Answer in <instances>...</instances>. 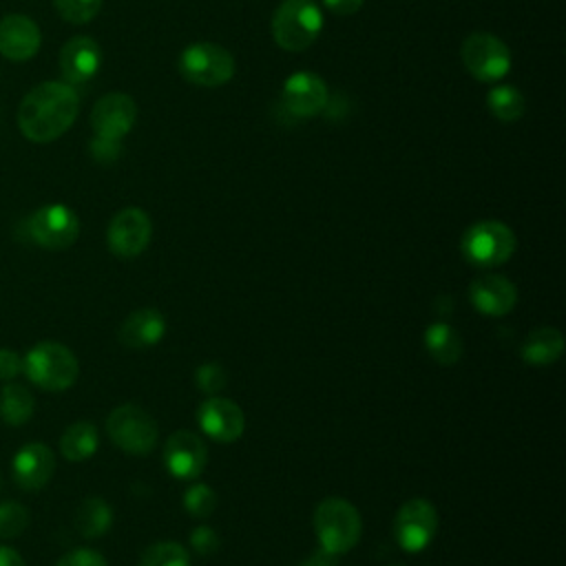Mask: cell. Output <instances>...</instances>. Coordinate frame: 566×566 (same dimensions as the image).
<instances>
[{"mask_svg":"<svg viewBox=\"0 0 566 566\" xmlns=\"http://www.w3.org/2000/svg\"><path fill=\"white\" fill-rule=\"evenodd\" d=\"M80 111L77 91L66 82H42L33 86L18 106V126L35 144L64 135Z\"/></svg>","mask_w":566,"mask_h":566,"instance_id":"6da1fadb","label":"cell"},{"mask_svg":"<svg viewBox=\"0 0 566 566\" xmlns=\"http://www.w3.org/2000/svg\"><path fill=\"white\" fill-rule=\"evenodd\" d=\"M22 371L27 378L46 391L69 389L80 374L75 354L55 340L35 343L22 358Z\"/></svg>","mask_w":566,"mask_h":566,"instance_id":"7a4b0ae2","label":"cell"},{"mask_svg":"<svg viewBox=\"0 0 566 566\" xmlns=\"http://www.w3.org/2000/svg\"><path fill=\"white\" fill-rule=\"evenodd\" d=\"M323 29V13L312 0H283L272 15V35L285 51L307 49Z\"/></svg>","mask_w":566,"mask_h":566,"instance_id":"3957f363","label":"cell"},{"mask_svg":"<svg viewBox=\"0 0 566 566\" xmlns=\"http://www.w3.org/2000/svg\"><path fill=\"white\" fill-rule=\"evenodd\" d=\"M314 531L321 548L340 555L358 542L363 524L354 504L343 497H327L314 511Z\"/></svg>","mask_w":566,"mask_h":566,"instance_id":"277c9868","label":"cell"},{"mask_svg":"<svg viewBox=\"0 0 566 566\" xmlns=\"http://www.w3.org/2000/svg\"><path fill=\"white\" fill-rule=\"evenodd\" d=\"M464 259L478 268H493L511 259L515 252L513 230L495 219H484L467 228L460 239Z\"/></svg>","mask_w":566,"mask_h":566,"instance_id":"5b68a950","label":"cell"},{"mask_svg":"<svg viewBox=\"0 0 566 566\" xmlns=\"http://www.w3.org/2000/svg\"><path fill=\"white\" fill-rule=\"evenodd\" d=\"M181 77L195 86H221L234 75V57L228 49L214 42H197L181 51L177 60Z\"/></svg>","mask_w":566,"mask_h":566,"instance_id":"8992f818","label":"cell"},{"mask_svg":"<svg viewBox=\"0 0 566 566\" xmlns=\"http://www.w3.org/2000/svg\"><path fill=\"white\" fill-rule=\"evenodd\" d=\"M106 433L122 451L148 455L157 444L159 429L146 409L137 405H122L106 418Z\"/></svg>","mask_w":566,"mask_h":566,"instance_id":"52a82bcc","label":"cell"},{"mask_svg":"<svg viewBox=\"0 0 566 566\" xmlns=\"http://www.w3.org/2000/svg\"><path fill=\"white\" fill-rule=\"evenodd\" d=\"M460 57L467 71L480 82H497L511 69V51L509 46L484 31L467 35L460 49Z\"/></svg>","mask_w":566,"mask_h":566,"instance_id":"ba28073f","label":"cell"},{"mask_svg":"<svg viewBox=\"0 0 566 566\" xmlns=\"http://www.w3.org/2000/svg\"><path fill=\"white\" fill-rule=\"evenodd\" d=\"M27 234L33 243L46 250H64L75 243L80 234V219L69 206L49 203L27 219Z\"/></svg>","mask_w":566,"mask_h":566,"instance_id":"9c48e42d","label":"cell"},{"mask_svg":"<svg viewBox=\"0 0 566 566\" xmlns=\"http://www.w3.org/2000/svg\"><path fill=\"white\" fill-rule=\"evenodd\" d=\"M438 531V513L429 500L413 497L405 502L394 520V535L405 551H422Z\"/></svg>","mask_w":566,"mask_h":566,"instance_id":"30bf717a","label":"cell"},{"mask_svg":"<svg viewBox=\"0 0 566 566\" xmlns=\"http://www.w3.org/2000/svg\"><path fill=\"white\" fill-rule=\"evenodd\" d=\"M153 234L148 214L142 208L119 210L106 230V241L113 254L122 259H133L146 250Z\"/></svg>","mask_w":566,"mask_h":566,"instance_id":"8fae6325","label":"cell"},{"mask_svg":"<svg viewBox=\"0 0 566 566\" xmlns=\"http://www.w3.org/2000/svg\"><path fill=\"white\" fill-rule=\"evenodd\" d=\"M137 119V104L126 93H108L99 97L91 111V124L95 135L108 139H122Z\"/></svg>","mask_w":566,"mask_h":566,"instance_id":"7c38bea8","label":"cell"},{"mask_svg":"<svg viewBox=\"0 0 566 566\" xmlns=\"http://www.w3.org/2000/svg\"><path fill=\"white\" fill-rule=\"evenodd\" d=\"M164 462L172 475L192 480L203 471L208 462V449L195 431L179 429L164 444Z\"/></svg>","mask_w":566,"mask_h":566,"instance_id":"4fadbf2b","label":"cell"},{"mask_svg":"<svg viewBox=\"0 0 566 566\" xmlns=\"http://www.w3.org/2000/svg\"><path fill=\"white\" fill-rule=\"evenodd\" d=\"M283 106L294 117L318 115L327 106L325 82L310 71H298L290 75L283 84Z\"/></svg>","mask_w":566,"mask_h":566,"instance_id":"5bb4252c","label":"cell"},{"mask_svg":"<svg viewBox=\"0 0 566 566\" xmlns=\"http://www.w3.org/2000/svg\"><path fill=\"white\" fill-rule=\"evenodd\" d=\"M55 471V455L42 442H29L18 449L11 460L13 482L24 491H38L46 486Z\"/></svg>","mask_w":566,"mask_h":566,"instance_id":"9a60e30c","label":"cell"},{"mask_svg":"<svg viewBox=\"0 0 566 566\" xmlns=\"http://www.w3.org/2000/svg\"><path fill=\"white\" fill-rule=\"evenodd\" d=\"M199 424L212 440L234 442L245 429V416L237 402L210 396L199 407Z\"/></svg>","mask_w":566,"mask_h":566,"instance_id":"2e32d148","label":"cell"},{"mask_svg":"<svg viewBox=\"0 0 566 566\" xmlns=\"http://www.w3.org/2000/svg\"><path fill=\"white\" fill-rule=\"evenodd\" d=\"M102 66V49L88 35L71 38L60 51V71L66 84L77 86L95 77Z\"/></svg>","mask_w":566,"mask_h":566,"instance_id":"e0dca14e","label":"cell"},{"mask_svg":"<svg viewBox=\"0 0 566 566\" xmlns=\"http://www.w3.org/2000/svg\"><path fill=\"white\" fill-rule=\"evenodd\" d=\"M40 27L22 15L11 13L0 20V53L13 62L31 60L40 49Z\"/></svg>","mask_w":566,"mask_h":566,"instance_id":"ac0fdd59","label":"cell"},{"mask_svg":"<svg viewBox=\"0 0 566 566\" xmlns=\"http://www.w3.org/2000/svg\"><path fill=\"white\" fill-rule=\"evenodd\" d=\"M471 303L486 316H504L517 301V287L502 274L478 276L469 287Z\"/></svg>","mask_w":566,"mask_h":566,"instance_id":"d6986e66","label":"cell"},{"mask_svg":"<svg viewBox=\"0 0 566 566\" xmlns=\"http://www.w3.org/2000/svg\"><path fill=\"white\" fill-rule=\"evenodd\" d=\"M166 332V321L159 310L155 307H142L128 314V318L119 327V340L126 347H150L157 340H161Z\"/></svg>","mask_w":566,"mask_h":566,"instance_id":"ffe728a7","label":"cell"},{"mask_svg":"<svg viewBox=\"0 0 566 566\" xmlns=\"http://www.w3.org/2000/svg\"><path fill=\"white\" fill-rule=\"evenodd\" d=\"M564 352V336L555 327H537L533 329L524 345H522V358L528 365H553Z\"/></svg>","mask_w":566,"mask_h":566,"instance_id":"44dd1931","label":"cell"},{"mask_svg":"<svg viewBox=\"0 0 566 566\" xmlns=\"http://www.w3.org/2000/svg\"><path fill=\"white\" fill-rule=\"evenodd\" d=\"M33 394L20 382H4L0 389V420L4 424L18 427L33 416Z\"/></svg>","mask_w":566,"mask_h":566,"instance_id":"7402d4cb","label":"cell"},{"mask_svg":"<svg viewBox=\"0 0 566 566\" xmlns=\"http://www.w3.org/2000/svg\"><path fill=\"white\" fill-rule=\"evenodd\" d=\"M424 345L440 365H453L462 356V338L447 323H433L424 332Z\"/></svg>","mask_w":566,"mask_h":566,"instance_id":"603a6c76","label":"cell"},{"mask_svg":"<svg viewBox=\"0 0 566 566\" xmlns=\"http://www.w3.org/2000/svg\"><path fill=\"white\" fill-rule=\"evenodd\" d=\"M97 429L91 422H73L60 438V451L71 462L91 458L97 451Z\"/></svg>","mask_w":566,"mask_h":566,"instance_id":"cb8c5ba5","label":"cell"},{"mask_svg":"<svg viewBox=\"0 0 566 566\" xmlns=\"http://www.w3.org/2000/svg\"><path fill=\"white\" fill-rule=\"evenodd\" d=\"M111 524L113 511L108 502L102 497H86L75 511V526L88 539L104 535L111 528Z\"/></svg>","mask_w":566,"mask_h":566,"instance_id":"d4e9b609","label":"cell"},{"mask_svg":"<svg viewBox=\"0 0 566 566\" xmlns=\"http://www.w3.org/2000/svg\"><path fill=\"white\" fill-rule=\"evenodd\" d=\"M486 106H489V113L495 119H500L504 124H511V122H517L524 115L526 99L515 86L502 84V86H495V88L489 91Z\"/></svg>","mask_w":566,"mask_h":566,"instance_id":"484cf974","label":"cell"},{"mask_svg":"<svg viewBox=\"0 0 566 566\" xmlns=\"http://www.w3.org/2000/svg\"><path fill=\"white\" fill-rule=\"evenodd\" d=\"M139 566H190V555L177 542H157L142 553Z\"/></svg>","mask_w":566,"mask_h":566,"instance_id":"4316f807","label":"cell"},{"mask_svg":"<svg viewBox=\"0 0 566 566\" xmlns=\"http://www.w3.org/2000/svg\"><path fill=\"white\" fill-rule=\"evenodd\" d=\"M29 524V511L15 502V500H4L0 502V537L11 539L18 537Z\"/></svg>","mask_w":566,"mask_h":566,"instance_id":"83f0119b","label":"cell"},{"mask_svg":"<svg viewBox=\"0 0 566 566\" xmlns=\"http://www.w3.org/2000/svg\"><path fill=\"white\" fill-rule=\"evenodd\" d=\"M53 4L66 22L84 24L97 15L102 0H53Z\"/></svg>","mask_w":566,"mask_h":566,"instance_id":"f1b7e54d","label":"cell"},{"mask_svg":"<svg viewBox=\"0 0 566 566\" xmlns=\"http://www.w3.org/2000/svg\"><path fill=\"white\" fill-rule=\"evenodd\" d=\"M186 511L195 517H208L217 506V495L208 484H192L184 495Z\"/></svg>","mask_w":566,"mask_h":566,"instance_id":"f546056e","label":"cell"},{"mask_svg":"<svg viewBox=\"0 0 566 566\" xmlns=\"http://www.w3.org/2000/svg\"><path fill=\"white\" fill-rule=\"evenodd\" d=\"M195 378H197L199 389L203 394H208V396H217L226 387V382H228V374H226V369L219 363H203V365H199Z\"/></svg>","mask_w":566,"mask_h":566,"instance_id":"4dcf8cb0","label":"cell"},{"mask_svg":"<svg viewBox=\"0 0 566 566\" xmlns=\"http://www.w3.org/2000/svg\"><path fill=\"white\" fill-rule=\"evenodd\" d=\"M88 150H91L95 161L113 164L122 155V139H108V137L95 135L88 144Z\"/></svg>","mask_w":566,"mask_h":566,"instance_id":"1f68e13d","label":"cell"},{"mask_svg":"<svg viewBox=\"0 0 566 566\" xmlns=\"http://www.w3.org/2000/svg\"><path fill=\"white\" fill-rule=\"evenodd\" d=\"M190 544L195 546V551H197L201 557H208V555L217 553V548H219V535H217L210 526H197V528L190 533Z\"/></svg>","mask_w":566,"mask_h":566,"instance_id":"d6a6232c","label":"cell"},{"mask_svg":"<svg viewBox=\"0 0 566 566\" xmlns=\"http://www.w3.org/2000/svg\"><path fill=\"white\" fill-rule=\"evenodd\" d=\"M55 566H106V559L91 548H75L66 553Z\"/></svg>","mask_w":566,"mask_h":566,"instance_id":"836d02e7","label":"cell"},{"mask_svg":"<svg viewBox=\"0 0 566 566\" xmlns=\"http://www.w3.org/2000/svg\"><path fill=\"white\" fill-rule=\"evenodd\" d=\"M20 371H22V358L18 356V352L2 347L0 349V380L11 382Z\"/></svg>","mask_w":566,"mask_h":566,"instance_id":"e575fe53","label":"cell"},{"mask_svg":"<svg viewBox=\"0 0 566 566\" xmlns=\"http://www.w3.org/2000/svg\"><path fill=\"white\" fill-rule=\"evenodd\" d=\"M321 2L336 15H352L363 7L365 0H321Z\"/></svg>","mask_w":566,"mask_h":566,"instance_id":"d590c367","label":"cell"},{"mask_svg":"<svg viewBox=\"0 0 566 566\" xmlns=\"http://www.w3.org/2000/svg\"><path fill=\"white\" fill-rule=\"evenodd\" d=\"M336 564H338V555L336 553L318 548L305 562H301L298 566H336Z\"/></svg>","mask_w":566,"mask_h":566,"instance_id":"8d00e7d4","label":"cell"},{"mask_svg":"<svg viewBox=\"0 0 566 566\" xmlns=\"http://www.w3.org/2000/svg\"><path fill=\"white\" fill-rule=\"evenodd\" d=\"M0 566H27V564L15 548L0 546Z\"/></svg>","mask_w":566,"mask_h":566,"instance_id":"74e56055","label":"cell"}]
</instances>
